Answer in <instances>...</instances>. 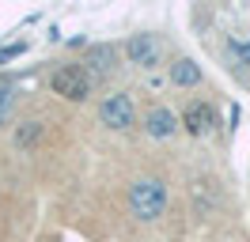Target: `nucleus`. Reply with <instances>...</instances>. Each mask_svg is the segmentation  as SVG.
Instances as JSON below:
<instances>
[{
	"label": "nucleus",
	"mask_w": 250,
	"mask_h": 242,
	"mask_svg": "<svg viewBox=\"0 0 250 242\" xmlns=\"http://www.w3.org/2000/svg\"><path fill=\"white\" fill-rule=\"evenodd\" d=\"M129 208H133L137 220H156V216H163V208H167V185L156 182V178L137 182V185L129 189Z\"/></svg>",
	"instance_id": "obj_1"
},
{
	"label": "nucleus",
	"mask_w": 250,
	"mask_h": 242,
	"mask_svg": "<svg viewBox=\"0 0 250 242\" xmlns=\"http://www.w3.org/2000/svg\"><path fill=\"white\" fill-rule=\"evenodd\" d=\"M53 91L61 95V99H72V102H83L87 95H91V76L83 72V68H76V64H68V68H61V72H53Z\"/></svg>",
	"instance_id": "obj_2"
},
{
	"label": "nucleus",
	"mask_w": 250,
	"mask_h": 242,
	"mask_svg": "<svg viewBox=\"0 0 250 242\" xmlns=\"http://www.w3.org/2000/svg\"><path fill=\"white\" fill-rule=\"evenodd\" d=\"M171 80L178 83V87H197V83H201V68H197V60H189V57L174 60Z\"/></svg>",
	"instance_id": "obj_7"
},
{
	"label": "nucleus",
	"mask_w": 250,
	"mask_h": 242,
	"mask_svg": "<svg viewBox=\"0 0 250 242\" xmlns=\"http://www.w3.org/2000/svg\"><path fill=\"white\" fill-rule=\"evenodd\" d=\"M144 129H148L152 136H159V140H163V136H171L178 125H174V114L167 110V106H156V110H148V118H144Z\"/></svg>",
	"instance_id": "obj_6"
},
{
	"label": "nucleus",
	"mask_w": 250,
	"mask_h": 242,
	"mask_svg": "<svg viewBox=\"0 0 250 242\" xmlns=\"http://www.w3.org/2000/svg\"><path fill=\"white\" fill-rule=\"evenodd\" d=\"M23 49H27V45H23V42H19V45H8V49H0V64H8V60H12V57H19Z\"/></svg>",
	"instance_id": "obj_10"
},
{
	"label": "nucleus",
	"mask_w": 250,
	"mask_h": 242,
	"mask_svg": "<svg viewBox=\"0 0 250 242\" xmlns=\"http://www.w3.org/2000/svg\"><path fill=\"white\" fill-rule=\"evenodd\" d=\"M8 110H12V87L0 83V125H4V118H8Z\"/></svg>",
	"instance_id": "obj_8"
},
{
	"label": "nucleus",
	"mask_w": 250,
	"mask_h": 242,
	"mask_svg": "<svg viewBox=\"0 0 250 242\" xmlns=\"http://www.w3.org/2000/svg\"><path fill=\"white\" fill-rule=\"evenodd\" d=\"M99 118H103L106 129H129V125H133V102H129V95H110V99H103Z\"/></svg>",
	"instance_id": "obj_3"
},
{
	"label": "nucleus",
	"mask_w": 250,
	"mask_h": 242,
	"mask_svg": "<svg viewBox=\"0 0 250 242\" xmlns=\"http://www.w3.org/2000/svg\"><path fill=\"white\" fill-rule=\"evenodd\" d=\"M216 125V110L208 102H189L186 114H182V129H186L189 136H205L208 129Z\"/></svg>",
	"instance_id": "obj_5"
},
{
	"label": "nucleus",
	"mask_w": 250,
	"mask_h": 242,
	"mask_svg": "<svg viewBox=\"0 0 250 242\" xmlns=\"http://www.w3.org/2000/svg\"><path fill=\"white\" fill-rule=\"evenodd\" d=\"M125 53H129L133 64H141V68H156L159 64V38L156 34H137V38H129Z\"/></svg>",
	"instance_id": "obj_4"
},
{
	"label": "nucleus",
	"mask_w": 250,
	"mask_h": 242,
	"mask_svg": "<svg viewBox=\"0 0 250 242\" xmlns=\"http://www.w3.org/2000/svg\"><path fill=\"white\" fill-rule=\"evenodd\" d=\"M34 136H42V125H34V121H27V129L19 133V144H31Z\"/></svg>",
	"instance_id": "obj_9"
}]
</instances>
